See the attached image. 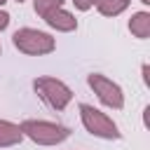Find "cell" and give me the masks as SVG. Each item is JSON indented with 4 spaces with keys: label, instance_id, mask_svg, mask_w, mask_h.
I'll return each mask as SVG.
<instances>
[{
    "label": "cell",
    "instance_id": "cell-12",
    "mask_svg": "<svg viewBox=\"0 0 150 150\" xmlns=\"http://www.w3.org/2000/svg\"><path fill=\"white\" fill-rule=\"evenodd\" d=\"M7 23H9V14H7L5 9H0V30H5Z\"/></svg>",
    "mask_w": 150,
    "mask_h": 150
},
{
    "label": "cell",
    "instance_id": "cell-5",
    "mask_svg": "<svg viewBox=\"0 0 150 150\" xmlns=\"http://www.w3.org/2000/svg\"><path fill=\"white\" fill-rule=\"evenodd\" d=\"M87 82H89V87L94 89V94L101 98V103H105L108 108L120 110V108L124 105V94H122L120 84H115V82L108 80L105 75H101V73H91V75L87 77Z\"/></svg>",
    "mask_w": 150,
    "mask_h": 150
},
{
    "label": "cell",
    "instance_id": "cell-3",
    "mask_svg": "<svg viewBox=\"0 0 150 150\" xmlns=\"http://www.w3.org/2000/svg\"><path fill=\"white\" fill-rule=\"evenodd\" d=\"M33 89H35V94H38L49 108H54V110H63V108L73 101L70 87L63 84V82L56 80V77H38V80L33 82Z\"/></svg>",
    "mask_w": 150,
    "mask_h": 150
},
{
    "label": "cell",
    "instance_id": "cell-8",
    "mask_svg": "<svg viewBox=\"0 0 150 150\" xmlns=\"http://www.w3.org/2000/svg\"><path fill=\"white\" fill-rule=\"evenodd\" d=\"M129 30H131L136 38L145 40V38L150 35V14H148V12H136V14L131 16V21H129Z\"/></svg>",
    "mask_w": 150,
    "mask_h": 150
},
{
    "label": "cell",
    "instance_id": "cell-15",
    "mask_svg": "<svg viewBox=\"0 0 150 150\" xmlns=\"http://www.w3.org/2000/svg\"><path fill=\"white\" fill-rule=\"evenodd\" d=\"M16 2H23V0H16Z\"/></svg>",
    "mask_w": 150,
    "mask_h": 150
},
{
    "label": "cell",
    "instance_id": "cell-2",
    "mask_svg": "<svg viewBox=\"0 0 150 150\" xmlns=\"http://www.w3.org/2000/svg\"><path fill=\"white\" fill-rule=\"evenodd\" d=\"M14 47L23 54H30V56H40V54H49L54 52L56 42L49 33H42L38 28H19L12 38Z\"/></svg>",
    "mask_w": 150,
    "mask_h": 150
},
{
    "label": "cell",
    "instance_id": "cell-13",
    "mask_svg": "<svg viewBox=\"0 0 150 150\" xmlns=\"http://www.w3.org/2000/svg\"><path fill=\"white\" fill-rule=\"evenodd\" d=\"M141 2H145V5H148V2H150V0H141Z\"/></svg>",
    "mask_w": 150,
    "mask_h": 150
},
{
    "label": "cell",
    "instance_id": "cell-1",
    "mask_svg": "<svg viewBox=\"0 0 150 150\" xmlns=\"http://www.w3.org/2000/svg\"><path fill=\"white\" fill-rule=\"evenodd\" d=\"M21 134L28 136L38 145H56L70 136V129L56 122H45V120H26L21 122Z\"/></svg>",
    "mask_w": 150,
    "mask_h": 150
},
{
    "label": "cell",
    "instance_id": "cell-7",
    "mask_svg": "<svg viewBox=\"0 0 150 150\" xmlns=\"http://www.w3.org/2000/svg\"><path fill=\"white\" fill-rule=\"evenodd\" d=\"M23 134H21V127L19 124H12L7 120H0V148H9V145H16L21 143Z\"/></svg>",
    "mask_w": 150,
    "mask_h": 150
},
{
    "label": "cell",
    "instance_id": "cell-4",
    "mask_svg": "<svg viewBox=\"0 0 150 150\" xmlns=\"http://www.w3.org/2000/svg\"><path fill=\"white\" fill-rule=\"evenodd\" d=\"M80 117H82V124L87 127L89 134L98 136V138H108V141H117L122 134L117 129V124L101 110H96L94 105L89 103H80Z\"/></svg>",
    "mask_w": 150,
    "mask_h": 150
},
{
    "label": "cell",
    "instance_id": "cell-6",
    "mask_svg": "<svg viewBox=\"0 0 150 150\" xmlns=\"http://www.w3.org/2000/svg\"><path fill=\"white\" fill-rule=\"evenodd\" d=\"M52 28H56V30H61V33H70V30H75L77 28V21H75V16L70 14V12H66L63 7H56V9H52L47 16H42Z\"/></svg>",
    "mask_w": 150,
    "mask_h": 150
},
{
    "label": "cell",
    "instance_id": "cell-9",
    "mask_svg": "<svg viewBox=\"0 0 150 150\" xmlns=\"http://www.w3.org/2000/svg\"><path fill=\"white\" fill-rule=\"evenodd\" d=\"M96 7L103 16H117L129 7V0H96Z\"/></svg>",
    "mask_w": 150,
    "mask_h": 150
},
{
    "label": "cell",
    "instance_id": "cell-11",
    "mask_svg": "<svg viewBox=\"0 0 150 150\" xmlns=\"http://www.w3.org/2000/svg\"><path fill=\"white\" fill-rule=\"evenodd\" d=\"M73 2H75V7H77V9H82V12H87L89 7H94V5H96V0H73Z\"/></svg>",
    "mask_w": 150,
    "mask_h": 150
},
{
    "label": "cell",
    "instance_id": "cell-10",
    "mask_svg": "<svg viewBox=\"0 0 150 150\" xmlns=\"http://www.w3.org/2000/svg\"><path fill=\"white\" fill-rule=\"evenodd\" d=\"M56 7H63V0H35V12L40 16H47Z\"/></svg>",
    "mask_w": 150,
    "mask_h": 150
},
{
    "label": "cell",
    "instance_id": "cell-14",
    "mask_svg": "<svg viewBox=\"0 0 150 150\" xmlns=\"http://www.w3.org/2000/svg\"><path fill=\"white\" fill-rule=\"evenodd\" d=\"M5 2H7V0H0V5H5Z\"/></svg>",
    "mask_w": 150,
    "mask_h": 150
}]
</instances>
